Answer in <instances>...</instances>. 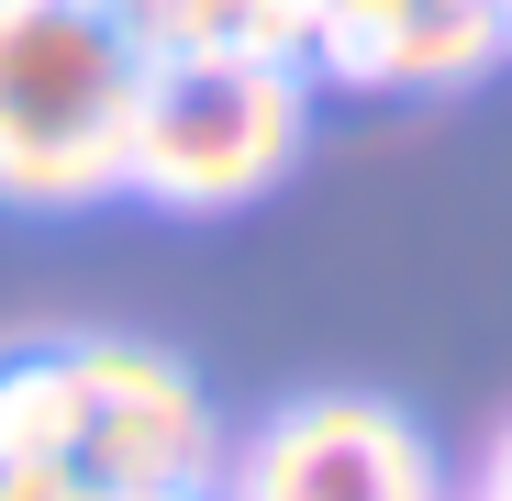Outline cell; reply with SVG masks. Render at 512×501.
I'll list each match as a JSON object with an SVG mask.
<instances>
[{
	"label": "cell",
	"instance_id": "6da1fadb",
	"mask_svg": "<svg viewBox=\"0 0 512 501\" xmlns=\"http://www.w3.org/2000/svg\"><path fill=\"white\" fill-rule=\"evenodd\" d=\"M145 34L112 0H0V212H101L134 179Z\"/></svg>",
	"mask_w": 512,
	"mask_h": 501
},
{
	"label": "cell",
	"instance_id": "7a4b0ae2",
	"mask_svg": "<svg viewBox=\"0 0 512 501\" xmlns=\"http://www.w3.org/2000/svg\"><path fill=\"white\" fill-rule=\"evenodd\" d=\"M301 134H312V78L301 67H268V56H145L123 201L245 212L301 167Z\"/></svg>",
	"mask_w": 512,
	"mask_h": 501
},
{
	"label": "cell",
	"instance_id": "3957f363",
	"mask_svg": "<svg viewBox=\"0 0 512 501\" xmlns=\"http://www.w3.org/2000/svg\"><path fill=\"white\" fill-rule=\"evenodd\" d=\"M223 501H446V457L379 390H301L223 457Z\"/></svg>",
	"mask_w": 512,
	"mask_h": 501
},
{
	"label": "cell",
	"instance_id": "277c9868",
	"mask_svg": "<svg viewBox=\"0 0 512 501\" xmlns=\"http://www.w3.org/2000/svg\"><path fill=\"white\" fill-rule=\"evenodd\" d=\"M78 346V479L90 490H212L223 479V424L201 379L145 346V334H67Z\"/></svg>",
	"mask_w": 512,
	"mask_h": 501
},
{
	"label": "cell",
	"instance_id": "5b68a950",
	"mask_svg": "<svg viewBox=\"0 0 512 501\" xmlns=\"http://www.w3.org/2000/svg\"><path fill=\"white\" fill-rule=\"evenodd\" d=\"M78 346L67 334H23L0 346V468H78Z\"/></svg>",
	"mask_w": 512,
	"mask_h": 501
},
{
	"label": "cell",
	"instance_id": "8992f818",
	"mask_svg": "<svg viewBox=\"0 0 512 501\" xmlns=\"http://www.w3.org/2000/svg\"><path fill=\"white\" fill-rule=\"evenodd\" d=\"M401 34H412V0H323V23L301 45V78H334V90H401Z\"/></svg>",
	"mask_w": 512,
	"mask_h": 501
},
{
	"label": "cell",
	"instance_id": "52a82bcc",
	"mask_svg": "<svg viewBox=\"0 0 512 501\" xmlns=\"http://www.w3.org/2000/svg\"><path fill=\"white\" fill-rule=\"evenodd\" d=\"M0 501H101L78 468H0Z\"/></svg>",
	"mask_w": 512,
	"mask_h": 501
},
{
	"label": "cell",
	"instance_id": "ba28073f",
	"mask_svg": "<svg viewBox=\"0 0 512 501\" xmlns=\"http://www.w3.org/2000/svg\"><path fill=\"white\" fill-rule=\"evenodd\" d=\"M468 501H512V412H501V435H490L479 468H468Z\"/></svg>",
	"mask_w": 512,
	"mask_h": 501
},
{
	"label": "cell",
	"instance_id": "9c48e42d",
	"mask_svg": "<svg viewBox=\"0 0 512 501\" xmlns=\"http://www.w3.org/2000/svg\"><path fill=\"white\" fill-rule=\"evenodd\" d=\"M101 501H212V490H101Z\"/></svg>",
	"mask_w": 512,
	"mask_h": 501
},
{
	"label": "cell",
	"instance_id": "30bf717a",
	"mask_svg": "<svg viewBox=\"0 0 512 501\" xmlns=\"http://www.w3.org/2000/svg\"><path fill=\"white\" fill-rule=\"evenodd\" d=\"M501 23H512V0H501Z\"/></svg>",
	"mask_w": 512,
	"mask_h": 501
}]
</instances>
